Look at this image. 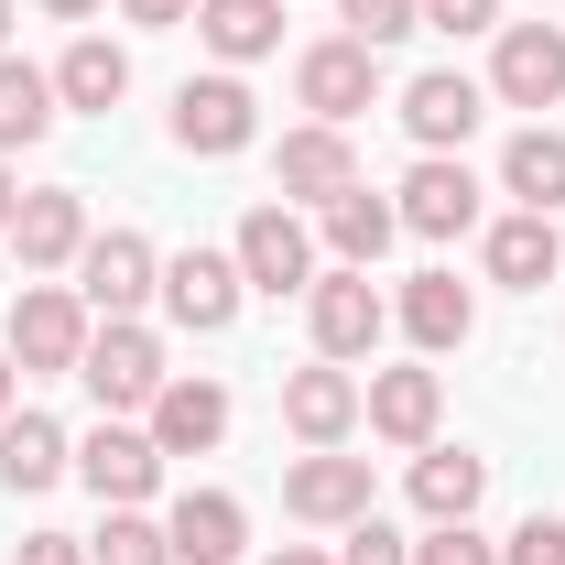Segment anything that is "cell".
Returning a JSON list of instances; mask_svg holds the SVG:
<instances>
[{"label":"cell","instance_id":"obj_32","mask_svg":"<svg viewBox=\"0 0 565 565\" xmlns=\"http://www.w3.org/2000/svg\"><path fill=\"white\" fill-rule=\"evenodd\" d=\"M338 565H414V544H403L381 511H359V522H349V555H338Z\"/></svg>","mask_w":565,"mask_h":565},{"label":"cell","instance_id":"obj_36","mask_svg":"<svg viewBox=\"0 0 565 565\" xmlns=\"http://www.w3.org/2000/svg\"><path fill=\"white\" fill-rule=\"evenodd\" d=\"M141 33H174V22H196V0H120Z\"/></svg>","mask_w":565,"mask_h":565},{"label":"cell","instance_id":"obj_29","mask_svg":"<svg viewBox=\"0 0 565 565\" xmlns=\"http://www.w3.org/2000/svg\"><path fill=\"white\" fill-rule=\"evenodd\" d=\"M87 565H174V544H163V522L109 511V533H98V555H87Z\"/></svg>","mask_w":565,"mask_h":565},{"label":"cell","instance_id":"obj_11","mask_svg":"<svg viewBox=\"0 0 565 565\" xmlns=\"http://www.w3.org/2000/svg\"><path fill=\"white\" fill-rule=\"evenodd\" d=\"M403 228L414 239H468L479 228V174L457 152H424L414 174H403Z\"/></svg>","mask_w":565,"mask_h":565},{"label":"cell","instance_id":"obj_26","mask_svg":"<svg viewBox=\"0 0 565 565\" xmlns=\"http://www.w3.org/2000/svg\"><path fill=\"white\" fill-rule=\"evenodd\" d=\"M196 33H207V55L250 66V55L282 44V0H196Z\"/></svg>","mask_w":565,"mask_h":565},{"label":"cell","instance_id":"obj_39","mask_svg":"<svg viewBox=\"0 0 565 565\" xmlns=\"http://www.w3.org/2000/svg\"><path fill=\"white\" fill-rule=\"evenodd\" d=\"M273 565H327V555H316V544H282V555Z\"/></svg>","mask_w":565,"mask_h":565},{"label":"cell","instance_id":"obj_9","mask_svg":"<svg viewBox=\"0 0 565 565\" xmlns=\"http://www.w3.org/2000/svg\"><path fill=\"white\" fill-rule=\"evenodd\" d=\"M76 479L109 500V511H141V500H152V479H163V446H152L141 424H120V414H109L98 435H87V446H76Z\"/></svg>","mask_w":565,"mask_h":565},{"label":"cell","instance_id":"obj_6","mask_svg":"<svg viewBox=\"0 0 565 565\" xmlns=\"http://www.w3.org/2000/svg\"><path fill=\"white\" fill-rule=\"evenodd\" d=\"M228 262H239L250 294H316V239H305V217H294V207H250Z\"/></svg>","mask_w":565,"mask_h":565},{"label":"cell","instance_id":"obj_2","mask_svg":"<svg viewBox=\"0 0 565 565\" xmlns=\"http://www.w3.org/2000/svg\"><path fill=\"white\" fill-rule=\"evenodd\" d=\"M0 349H11V370H76V359H87V305H76V282H22Z\"/></svg>","mask_w":565,"mask_h":565},{"label":"cell","instance_id":"obj_5","mask_svg":"<svg viewBox=\"0 0 565 565\" xmlns=\"http://www.w3.org/2000/svg\"><path fill=\"white\" fill-rule=\"evenodd\" d=\"M305 327H316V359H338V370H349V359L381 349L392 305L370 294V273H349V262H338V273H316V294H305Z\"/></svg>","mask_w":565,"mask_h":565},{"label":"cell","instance_id":"obj_4","mask_svg":"<svg viewBox=\"0 0 565 565\" xmlns=\"http://www.w3.org/2000/svg\"><path fill=\"white\" fill-rule=\"evenodd\" d=\"M294 98H305L327 131H349L359 109L381 98V55L349 44V33H327V44H305V55H294Z\"/></svg>","mask_w":565,"mask_h":565},{"label":"cell","instance_id":"obj_30","mask_svg":"<svg viewBox=\"0 0 565 565\" xmlns=\"http://www.w3.org/2000/svg\"><path fill=\"white\" fill-rule=\"evenodd\" d=\"M338 11H349V44H370V55L424 33V0H338Z\"/></svg>","mask_w":565,"mask_h":565},{"label":"cell","instance_id":"obj_8","mask_svg":"<svg viewBox=\"0 0 565 565\" xmlns=\"http://www.w3.org/2000/svg\"><path fill=\"white\" fill-rule=\"evenodd\" d=\"M250 131H262V98H250V87H239V76H185V87H174V141H185V152H250Z\"/></svg>","mask_w":565,"mask_h":565},{"label":"cell","instance_id":"obj_10","mask_svg":"<svg viewBox=\"0 0 565 565\" xmlns=\"http://www.w3.org/2000/svg\"><path fill=\"white\" fill-rule=\"evenodd\" d=\"M490 98H511V109H555V98H565V33H555V22H500Z\"/></svg>","mask_w":565,"mask_h":565},{"label":"cell","instance_id":"obj_38","mask_svg":"<svg viewBox=\"0 0 565 565\" xmlns=\"http://www.w3.org/2000/svg\"><path fill=\"white\" fill-rule=\"evenodd\" d=\"M44 11H55V22H87V11H98V0H44Z\"/></svg>","mask_w":565,"mask_h":565},{"label":"cell","instance_id":"obj_23","mask_svg":"<svg viewBox=\"0 0 565 565\" xmlns=\"http://www.w3.org/2000/svg\"><path fill=\"white\" fill-rule=\"evenodd\" d=\"M490 490V457H468V446H424L414 457V511L424 522H468Z\"/></svg>","mask_w":565,"mask_h":565},{"label":"cell","instance_id":"obj_15","mask_svg":"<svg viewBox=\"0 0 565 565\" xmlns=\"http://www.w3.org/2000/svg\"><path fill=\"white\" fill-rule=\"evenodd\" d=\"M359 414H370V435H381V446H435V414H446V381H435V370H370Z\"/></svg>","mask_w":565,"mask_h":565},{"label":"cell","instance_id":"obj_16","mask_svg":"<svg viewBox=\"0 0 565 565\" xmlns=\"http://www.w3.org/2000/svg\"><path fill=\"white\" fill-rule=\"evenodd\" d=\"M163 544H174V565H228L239 544H250V511L228 490H185L174 511H163Z\"/></svg>","mask_w":565,"mask_h":565},{"label":"cell","instance_id":"obj_21","mask_svg":"<svg viewBox=\"0 0 565 565\" xmlns=\"http://www.w3.org/2000/svg\"><path fill=\"white\" fill-rule=\"evenodd\" d=\"M555 273H565V228H555V217L522 207V217H500V228H490V282H511V294H544Z\"/></svg>","mask_w":565,"mask_h":565},{"label":"cell","instance_id":"obj_22","mask_svg":"<svg viewBox=\"0 0 565 565\" xmlns=\"http://www.w3.org/2000/svg\"><path fill=\"white\" fill-rule=\"evenodd\" d=\"M66 468H76V446L55 414H0V490H55Z\"/></svg>","mask_w":565,"mask_h":565},{"label":"cell","instance_id":"obj_13","mask_svg":"<svg viewBox=\"0 0 565 565\" xmlns=\"http://www.w3.org/2000/svg\"><path fill=\"white\" fill-rule=\"evenodd\" d=\"M479 120H490V87H479V76H457V66H435V76L403 87V131H414L424 152H457Z\"/></svg>","mask_w":565,"mask_h":565},{"label":"cell","instance_id":"obj_20","mask_svg":"<svg viewBox=\"0 0 565 565\" xmlns=\"http://www.w3.org/2000/svg\"><path fill=\"white\" fill-rule=\"evenodd\" d=\"M468 327H479V305H468V282H457V273H414V282H403V338H414L424 359L468 349Z\"/></svg>","mask_w":565,"mask_h":565},{"label":"cell","instance_id":"obj_27","mask_svg":"<svg viewBox=\"0 0 565 565\" xmlns=\"http://www.w3.org/2000/svg\"><path fill=\"white\" fill-rule=\"evenodd\" d=\"M500 185H511L533 217H555V207H565V131H544V120H533V131L500 152Z\"/></svg>","mask_w":565,"mask_h":565},{"label":"cell","instance_id":"obj_7","mask_svg":"<svg viewBox=\"0 0 565 565\" xmlns=\"http://www.w3.org/2000/svg\"><path fill=\"white\" fill-rule=\"evenodd\" d=\"M282 511L316 522V533H349L359 511H370V457H338V446L294 457V468H282Z\"/></svg>","mask_w":565,"mask_h":565},{"label":"cell","instance_id":"obj_33","mask_svg":"<svg viewBox=\"0 0 565 565\" xmlns=\"http://www.w3.org/2000/svg\"><path fill=\"white\" fill-rule=\"evenodd\" d=\"M500 565H565V522H555V511H533V522L500 544Z\"/></svg>","mask_w":565,"mask_h":565},{"label":"cell","instance_id":"obj_14","mask_svg":"<svg viewBox=\"0 0 565 565\" xmlns=\"http://www.w3.org/2000/svg\"><path fill=\"white\" fill-rule=\"evenodd\" d=\"M11 250H22V273H76V250H87V207H76V185H44V196H22L11 207Z\"/></svg>","mask_w":565,"mask_h":565},{"label":"cell","instance_id":"obj_35","mask_svg":"<svg viewBox=\"0 0 565 565\" xmlns=\"http://www.w3.org/2000/svg\"><path fill=\"white\" fill-rule=\"evenodd\" d=\"M11 565H87V544H76V533H22Z\"/></svg>","mask_w":565,"mask_h":565},{"label":"cell","instance_id":"obj_25","mask_svg":"<svg viewBox=\"0 0 565 565\" xmlns=\"http://www.w3.org/2000/svg\"><path fill=\"white\" fill-rule=\"evenodd\" d=\"M55 98H66V109H120V98H131V55H120L109 33H76L66 66H55Z\"/></svg>","mask_w":565,"mask_h":565},{"label":"cell","instance_id":"obj_19","mask_svg":"<svg viewBox=\"0 0 565 565\" xmlns=\"http://www.w3.org/2000/svg\"><path fill=\"white\" fill-rule=\"evenodd\" d=\"M282 196H305V207H327V196H349L359 163H349V131H327V120H305V131H282Z\"/></svg>","mask_w":565,"mask_h":565},{"label":"cell","instance_id":"obj_17","mask_svg":"<svg viewBox=\"0 0 565 565\" xmlns=\"http://www.w3.org/2000/svg\"><path fill=\"white\" fill-rule=\"evenodd\" d=\"M282 424H294L305 446H349V424H359V381L338 370V359L294 370V381H282Z\"/></svg>","mask_w":565,"mask_h":565},{"label":"cell","instance_id":"obj_37","mask_svg":"<svg viewBox=\"0 0 565 565\" xmlns=\"http://www.w3.org/2000/svg\"><path fill=\"white\" fill-rule=\"evenodd\" d=\"M11 392H22V370H11V349H0V414H11Z\"/></svg>","mask_w":565,"mask_h":565},{"label":"cell","instance_id":"obj_31","mask_svg":"<svg viewBox=\"0 0 565 565\" xmlns=\"http://www.w3.org/2000/svg\"><path fill=\"white\" fill-rule=\"evenodd\" d=\"M414 565H500V544H490V533H468V522H435V533L414 544Z\"/></svg>","mask_w":565,"mask_h":565},{"label":"cell","instance_id":"obj_18","mask_svg":"<svg viewBox=\"0 0 565 565\" xmlns=\"http://www.w3.org/2000/svg\"><path fill=\"white\" fill-rule=\"evenodd\" d=\"M141 435H152L163 457H207L217 435H228V392H217V381H163Z\"/></svg>","mask_w":565,"mask_h":565},{"label":"cell","instance_id":"obj_28","mask_svg":"<svg viewBox=\"0 0 565 565\" xmlns=\"http://www.w3.org/2000/svg\"><path fill=\"white\" fill-rule=\"evenodd\" d=\"M44 131H55V76L0 55V152H33Z\"/></svg>","mask_w":565,"mask_h":565},{"label":"cell","instance_id":"obj_3","mask_svg":"<svg viewBox=\"0 0 565 565\" xmlns=\"http://www.w3.org/2000/svg\"><path fill=\"white\" fill-rule=\"evenodd\" d=\"M141 294H163L152 239H141V228H87V250H76V305H87V316H141Z\"/></svg>","mask_w":565,"mask_h":565},{"label":"cell","instance_id":"obj_41","mask_svg":"<svg viewBox=\"0 0 565 565\" xmlns=\"http://www.w3.org/2000/svg\"><path fill=\"white\" fill-rule=\"evenodd\" d=\"M0 44H11V0H0Z\"/></svg>","mask_w":565,"mask_h":565},{"label":"cell","instance_id":"obj_40","mask_svg":"<svg viewBox=\"0 0 565 565\" xmlns=\"http://www.w3.org/2000/svg\"><path fill=\"white\" fill-rule=\"evenodd\" d=\"M0 239H11V163H0Z\"/></svg>","mask_w":565,"mask_h":565},{"label":"cell","instance_id":"obj_24","mask_svg":"<svg viewBox=\"0 0 565 565\" xmlns=\"http://www.w3.org/2000/svg\"><path fill=\"white\" fill-rule=\"evenodd\" d=\"M316 217H327V250H338L349 273H370V262H381V250L403 239V207H381L370 185H349V196H327Z\"/></svg>","mask_w":565,"mask_h":565},{"label":"cell","instance_id":"obj_1","mask_svg":"<svg viewBox=\"0 0 565 565\" xmlns=\"http://www.w3.org/2000/svg\"><path fill=\"white\" fill-rule=\"evenodd\" d=\"M76 381L98 392V414H152V392H163L174 370H163V349H152V327H141V316H109V327H87Z\"/></svg>","mask_w":565,"mask_h":565},{"label":"cell","instance_id":"obj_12","mask_svg":"<svg viewBox=\"0 0 565 565\" xmlns=\"http://www.w3.org/2000/svg\"><path fill=\"white\" fill-rule=\"evenodd\" d=\"M239 294H250V282H239L228 250H174V262H163V316L196 327V338H217V327L239 316Z\"/></svg>","mask_w":565,"mask_h":565},{"label":"cell","instance_id":"obj_34","mask_svg":"<svg viewBox=\"0 0 565 565\" xmlns=\"http://www.w3.org/2000/svg\"><path fill=\"white\" fill-rule=\"evenodd\" d=\"M424 33H500V0H424Z\"/></svg>","mask_w":565,"mask_h":565}]
</instances>
